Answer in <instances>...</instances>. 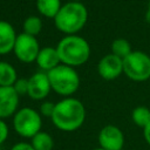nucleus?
I'll list each match as a JSON object with an SVG mask.
<instances>
[{
    "label": "nucleus",
    "mask_w": 150,
    "mask_h": 150,
    "mask_svg": "<svg viewBox=\"0 0 150 150\" xmlns=\"http://www.w3.org/2000/svg\"><path fill=\"white\" fill-rule=\"evenodd\" d=\"M86 118L83 104L76 98H64L55 104L52 116L54 125L62 131H74L79 129Z\"/></svg>",
    "instance_id": "nucleus-1"
},
{
    "label": "nucleus",
    "mask_w": 150,
    "mask_h": 150,
    "mask_svg": "<svg viewBox=\"0 0 150 150\" xmlns=\"http://www.w3.org/2000/svg\"><path fill=\"white\" fill-rule=\"evenodd\" d=\"M60 61L67 66H79L84 63L90 54L89 43L77 35H69L63 38L57 47Z\"/></svg>",
    "instance_id": "nucleus-2"
},
{
    "label": "nucleus",
    "mask_w": 150,
    "mask_h": 150,
    "mask_svg": "<svg viewBox=\"0 0 150 150\" xmlns=\"http://www.w3.org/2000/svg\"><path fill=\"white\" fill-rule=\"evenodd\" d=\"M87 9L82 4L71 1L60 8L59 13L54 18L55 26L61 32L71 34L83 27L87 21Z\"/></svg>",
    "instance_id": "nucleus-3"
},
{
    "label": "nucleus",
    "mask_w": 150,
    "mask_h": 150,
    "mask_svg": "<svg viewBox=\"0 0 150 150\" xmlns=\"http://www.w3.org/2000/svg\"><path fill=\"white\" fill-rule=\"evenodd\" d=\"M50 87L57 94L67 96L75 93L80 86L77 73L67 64H59L47 73Z\"/></svg>",
    "instance_id": "nucleus-4"
},
{
    "label": "nucleus",
    "mask_w": 150,
    "mask_h": 150,
    "mask_svg": "<svg viewBox=\"0 0 150 150\" xmlns=\"http://www.w3.org/2000/svg\"><path fill=\"white\" fill-rule=\"evenodd\" d=\"M13 125L15 131L26 138H32L39 131H41V116L32 108H22L15 112Z\"/></svg>",
    "instance_id": "nucleus-5"
},
{
    "label": "nucleus",
    "mask_w": 150,
    "mask_h": 150,
    "mask_svg": "<svg viewBox=\"0 0 150 150\" xmlns=\"http://www.w3.org/2000/svg\"><path fill=\"white\" fill-rule=\"evenodd\" d=\"M123 71L135 81L150 77V57L143 52H131L123 59Z\"/></svg>",
    "instance_id": "nucleus-6"
},
{
    "label": "nucleus",
    "mask_w": 150,
    "mask_h": 150,
    "mask_svg": "<svg viewBox=\"0 0 150 150\" xmlns=\"http://www.w3.org/2000/svg\"><path fill=\"white\" fill-rule=\"evenodd\" d=\"M14 52L19 60L23 62H32L36 60L38 54L40 52L39 43L33 35L21 33L16 36Z\"/></svg>",
    "instance_id": "nucleus-7"
},
{
    "label": "nucleus",
    "mask_w": 150,
    "mask_h": 150,
    "mask_svg": "<svg viewBox=\"0 0 150 150\" xmlns=\"http://www.w3.org/2000/svg\"><path fill=\"white\" fill-rule=\"evenodd\" d=\"M100 148L104 150H122L124 145V135L120 128L115 125H105L98 134Z\"/></svg>",
    "instance_id": "nucleus-8"
},
{
    "label": "nucleus",
    "mask_w": 150,
    "mask_h": 150,
    "mask_svg": "<svg viewBox=\"0 0 150 150\" xmlns=\"http://www.w3.org/2000/svg\"><path fill=\"white\" fill-rule=\"evenodd\" d=\"M97 69L103 79H116L123 71V60L114 54H108L101 59Z\"/></svg>",
    "instance_id": "nucleus-9"
},
{
    "label": "nucleus",
    "mask_w": 150,
    "mask_h": 150,
    "mask_svg": "<svg viewBox=\"0 0 150 150\" xmlns=\"http://www.w3.org/2000/svg\"><path fill=\"white\" fill-rule=\"evenodd\" d=\"M19 104V95L13 87H0V118L12 116Z\"/></svg>",
    "instance_id": "nucleus-10"
},
{
    "label": "nucleus",
    "mask_w": 150,
    "mask_h": 150,
    "mask_svg": "<svg viewBox=\"0 0 150 150\" xmlns=\"http://www.w3.org/2000/svg\"><path fill=\"white\" fill-rule=\"evenodd\" d=\"M50 82L45 73H36L28 79V95L34 100L45 98L50 91Z\"/></svg>",
    "instance_id": "nucleus-11"
},
{
    "label": "nucleus",
    "mask_w": 150,
    "mask_h": 150,
    "mask_svg": "<svg viewBox=\"0 0 150 150\" xmlns=\"http://www.w3.org/2000/svg\"><path fill=\"white\" fill-rule=\"evenodd\" d=\"M16 34L11 23L0 21V54H5L14 49Z\"/></svg>",
    "instance_id": "nucleus-12"
},
{
    "label": "nucleus",
    "mask_w": 150,
    "mask_h": 150,
    "mask_svg": "<svg viewBox=\"0 0 150 150\" xmlns=\"http://www.w3.org/2000/svg\"><path fill=\"white\" fill-rule=\"evenodd\" d=\"M36 62L42 69H47L48 71L52 70L53 68L59 66V62H60L57 49L52 47H45L40 49L36 57Z\"/></svg>",
    "instance_id": "nucleus-13"
},
{
    "label": "nucleus",
    "mask_w": 150,
    "mask_h": 150,
    "mask_svg": "<svg viewBox=\"0 0 150 150\" xmlns=\"http://www.w3.org/2000/svg\"><path fill=\"white\" fill-rule=\"evenodd\" d=\"M16 81L15 69L7 62L0 61V87H13Z\"/></svg>",
    "instance_id": "nucleus-14"
},
{
    "label": "nucleus",
    "mask_w": 150,
    "mask_h": 150,
    "mask_svg": "<svg viewBox=\"0 0 150 150\" xmlns=\"http://www.w3.org/2000/svg\"><path fill=\"white\" fill-rule=\"evenodd\" d=\"M30 145L34 148V150H52L54 146V141L48 132L39 131L32 137Z\"/></svg>",
    "instance_id": "nucleus-15"
},
{
    "label": "nucleus",
    "mask_w": 150,
    "mask_h": 150,
    "mask_svg": "<svg viewBox=\"0 0 150 150\" xmlns=\"http://www.w3.org/2000/svg\"><path fill=\"white\" fill-rule=\"evenodd\" d=\"M36 6L39 12L48 18H55L61 8L60 0H36Z\"/></svg>",
    "instance_id": "nucleus-16"
},
{
    "label": "nucleus",
    "mask_w": 150,
    "mask_h": 150,
    "mask_svg": "<svg viewBox=\"0 0 150 150\" xmlns=\"http://www.w3.org/2000/svg\"><path fill=\"white\" fill-rule=\"evenodd\" d=\"M131 118L135 124L144 129L150 123V110L146 107H137L132 110Z\"/></svg>",
    "instance_id": "nucleus-17"
},
{
    "label": "nucleus",
    "mask_w": 150,
    "mask_h": 150,
    "mask_svg": "<svg viewBox=\"0 0 150 150\" xmlns=\"http://www.w3.org/2000/svg\"><path fill=\"white\" fill-rule=\"evenodd\" d=\"M111 49H112V54L121 57L122 60L131 53L130 43L124 39H116L111 45Z\"/></svg>",
    "instance_id": "nucleus-18"
},
{
    "label": "nucleus",
    "mask_w": 150,
    "mask_h": 150,
    "mask_svg": "<svg viewBox=\"0 0 150 150\" xmlns=\"http://www.w3.org/2000/svg\"><path fill=\"white\" fill-rule=\"evenodd\" d=\"M41 27H42V22L40 20V18L38 16H28L25 22H23V29H25V33L26 34H29V35H36L40 30H41Z\"/></svg>",
    "instance_id": "nucleus-19"
},
{
    "label": "nucleus",
    "mask_w": 150,
    "mask_h": 150,
    "mask_svg": "<svg viewBox=\"0 0 150 150\" xmlns=\"http://www.w3.org/2000/svg\"><path fill=\"white\" fill-rule=\"evenodd\" d=\"M13 88L15 89V91L18 93V95L28 94V80H26V79L16 80L15 83L13 84Z\"/></svg>",
    "instance_id": "nucleus-20"
},
{
    "label": "nucleus",
    "mask_w": 150,
    "mask_h": 150,
    "mask_svg": "<svg viewBox=\"0 0 150 150\" xmlns=\"http://www.w3.org/2000/svg\"><path fill=\"white\" fill-rule=\"evenodd\" d=\"M54 109H55V104L54 103H52V102H43L41 104V107H40V112L43 116L52 117L53 112H54Z\"/></svg>",
    "instance_id": "nucleus-21"
},
{
    "label": "nucleus",
    "mask_w": 150,
    "mask_h": 150,
    "mask_svg": "<svg viewBox=\"0 0 150 150\" xmlns=\"http://www.w3.org/2000/svg\"><path fill=\"white\" fill-rule=\"evenodd\" d=\"M7 137H8V127L0 118V145L7 139Z\"/></svg>",
    "instance_id": "nucleus-22"
},
{
    "label": "nucleus",
    "mask_w": 150,
    "mask_h": 150,
    "mask_svg": "<svg viewBox=\"0 0 150 150\" xmlns=\"http://www.w3.org/2000/svg\"><path fill=\"white\" fill-rule=\"evenodd\" d=\"M11 150H34V148L30 145V143L20 142V143H16L15 145H13V148Z\"/></svg>",
    "instance_id": "nucleus-23"
},
{
    "label": "nucleus",
    "mask_w": 150,
    "mask_h": 150,
    "mask_svg": "<svg viewBox=\"0 0 150 150\" xmlns=\"http://www.w3.org/2000/svg\"><path fill=\"white\" fill-rule=\"evenodd\" d=\"M143 135H144L145 141H146V142H148V144L150 145V123L144 128V130H143Z\"/></svg>",
    "instance_id": "nucleus-24"
},
{
    "label": "nucleus",
    "mask_w": 150,
    "mask_h": 150,
    "mask_svg": "<svg viewBox=\"0 0 150 150\" xmlns=\"http://www.w3.org/2000/svg\"><path fill=\"white\" fill-rule=\"evenodd\" d=\"M145 19H146L148 22H150V2H149V9H148V12L145 14Z\"/></svg>",
    "instance_id": "nucleus-25"
},
{
    "label": "nucleus",
    "mask_w": 150,
    "mask_h": 150,
    "mask_svg": "<svg viewBox=\"0 0 150 150\" xmlns=\"http://www.w3.org/2000/svg\"><path fill=\"white\" fill-rule=\"evenodd\" d=\"M94 150H104V149H102V148H97V149H94Z\"/></svg>",
    "instance_id": "nucleus-26"
},
{
    "label": "nucleus",
    "mask_w": 150,
    "mask_h": 150,
    "mask_svg": "<svg viewBox=\"0 0 150 150\" xmlns=\"http://www.w3.org/2000/svg\"><path fill=\"white\" fill-rule=\"evenodd\" d=\"M122 150H123V149H122Z\"/></svg>",
    "instance_id": "nucleus-27"
}]
</instances>
